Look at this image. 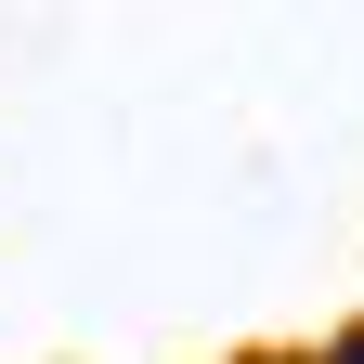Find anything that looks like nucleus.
Listing matches in <instances>:
<instances>
[{"label": "nucleus", "instance_id": "1", "mask_svg": "<svg viewBox=\"0 0 364 364\" xmlns=\"http://www.w3.org/2000/svg\"><path fill=\"white\" fill-rule=\"evenodd\" d=\"M351 364H364V338H351Z\"/></svg>", "mask_w": 364, "mask_h": 364}]
</instances>
